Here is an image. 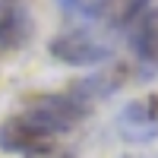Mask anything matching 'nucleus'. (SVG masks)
Wrapping results in <instances>:
<instances>
[{
  "mask_svg": "<svg viewBox=\"0 0 158 158\" xmlns=\"http://www.w3.org/2000/svg\"><path fill=\"white\" fill-rule=\"evenodd\" d=\"M92 114V104L79 101L70 92H54V95H32L22 108V117L32 120L38 130H44L48 136L70 133Z\"/></svg>",
  "mask_w": 158,
  "mask_h": 158,
  "instance_id": "obj_1",
  "label": "nucleus"
},
{
  "mask_svg": "<svg viewBox=\"0 0 158 158\" xmlns=\"http://www.w3.org/2000/svg\"><path fill=\"white\" fill-rule=\"evenodd\" d=\"M51 57L60 60L63 67H98V63L111 60V44H104L101 38H95V32L85 25H73V29L60 32L57 38H51Z\"/></svg>",
  "mask_w": 158,
  "mask_h": 158,
  "instance_id": "obj_2",
  "label": "nucleus"
},
{
  "mask_svg": "<svg viewBox=\"0 0 158 158\" xmlns=\"http://www.w3.org/2000/svg\"><path fill=\"white\" fill-rule=\"evenodd\" d=\"M0 149L13 152V155H25V158H51L57 152L54 136L38 130L22 114H13V117H6L0 123Z\"/></svg>",
  "mask_w": 158,
  "mask_h": 158,
  "instance_id": "obj_3",
  "label": "nucleus"
},
{
  "mask_svg": "<svg viewBox=\"0 0 158 158\" xmlns=\"http://www.w3.org/2000/svg\"><path fill=\"white\" fill-rule=\"evenodd\" d=\"M117 136L133 146H146L158 139V98H136L127 101L117 114Z\"/></svg>",
  "mask_w": 158,
  "mask_h": 158,
  "instance_id": "obj_4",
  "label": "nucleus"
},
{
  "mask_svg": "<svg viewBox=\"0 0 158 158\" xmlns=\"http://www.w3.org/2000/svg\"><path fill=\"white\" fill-rule=\"evenodd\" d=\"M32 38V13L25 0H0V51L13 54Z\"/></svg>",
  "mask_w": 158,
  "mask_h": 158,
  "instance_id": "obj_5",
  "label": "nucleus"
},
{
  "mask_svg": "<svg viewBox=\"0 0 158 158\" xmlns=\"http://www.w3.org/2000/svg\"><path fill=\"white\" fill-rule=\"evenodd\" d=\"M152 6V0H85L82 13L108 29H133V22Z\"/></svg>",
  "mask_w": 158,
  "mask_h": 158,
  "instance_id": "obj_6",
  "label": "nucleus"
},
{
  "mask_svg": "<svg viewBox=\"0 0 158 158\" xmlns=\"http://www.w3.org/2000/svg\"><path fill=\"white\" fill-rule=\"evenodd\" d=\"M123 85H127V67H114V70H108V73H95V76L76 79L67 92L76 95L79 101H85V104H95V101H101V98L117 95Z\"/></svg>",
  "mask_w": 158,
  "mask_h": 158,
  "instance_id": "obj_7",
  "label": "nucleus"
},
{
  "mask_svg": "<svg viewBox=\"0 0 158 158\" xmlns=\"http://www.w3.org/2000/svg\"><path fill=\"white\" fill-rule=\"evenodd\" d=\"M130 44L149 70H158V3H152L130 29Z\"/></svg>",
  "mask_w": 158,
  "mask_h": 158,
  "instance_id": "obj_8",
  "label": "nucleus"
},
{
  "mask_svg": "<svg viewBox=\"0 0 158 158\" xmlns=\"http://www.w3.org/2000/svg\"><path fill=\"white\" fill-rule=\"evenodd\" d=\"M60 6L67 10V13H76V10L82 13V6H85V0H60Z\"/></svg>",
  "mask_w": 158,
  "mask_h": 158,
  "instance_id": "obj_9",
  "label": "nucleus"
},
{
  "mask_svg": "<svg viewBox=\"0 0 158 158\" xmlns=\"http://www.w3.org/2000/svg\"><path fill=\"white\" fill-rule=\"evenodd\" d=\"M123 158H146V155H123ZM155 158H158V155H155Z\"/></svg>",
  "mask_w": 158,
  "mask_h": 158,
  "instance_id": "obj_10",
  "label": "nucleus"
}]
</instances>
